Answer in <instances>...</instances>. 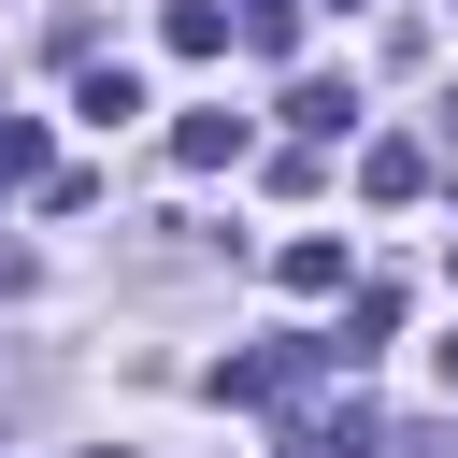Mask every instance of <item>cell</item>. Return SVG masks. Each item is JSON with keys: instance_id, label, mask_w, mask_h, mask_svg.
Returning a JSON list of instances; mask_svg holds the SVG:
<instances>
[{"instance_id": "obj_1", "label": "cell", "mask_w": 458, "mask_h": 458, "mask_svg": "<svg viewBox=\"0 0 458 458\" xmlns=\"http://www.w3.org/2000/svg\"><path fill=\"white\" fill-rule=\"evenodd\" d=\"M315 372H329V344L286 329V344H258V358H215V401H301Z\"/></svg>"}, {"instance_id": "obj_2", "label": "cell", "mask_w": 458, "mask_h": 458, "mask_svg": "<svg viewBox=\"0 0 458 458\" xmlns=\"http://www.w3.org/2000/svg\"><path fill=\"white\" fill-rule=\"evenodd\" d=\"M172 172H243V114H229V100L172 114Z\"/></svg>"}, {"instance_id": "obj_3", "label": "cell", "mask_w": 458, "mask_h": 458, "mask_svg": "<svg viewBox=\"0 0 458 458\" xmlns=\"http://www.w3.org/2000/svg\"><path fill=\"white\" fill-rule=\"evenodd\" d=\"M286 129H301V143H344V129H358V86H344V72H301V86H286Z\"/></svg>"}, {"instance_id": "obj_4", "label": "cell", "mask_w": 458, "mask_h": 458, "mask_svg": "<svg viewBox=\"0 0 458 458\" xmlns=\"http://www.w3.org/2000/svg\"><path fill=\"white\" fill-rule=\"evenodd\" d=\"M272 272H286V286H301V301H344V229H301V243H286V258H272Z\"/></svg>"}, {"instance_id": "obj_5", "label": "cell", "mask_w": 458, "mask_h": 458, "mask_svg": "<svg viewBox=\"0 0 458 458\" xmlns=\"http://www.w3.org/2000/svg\"><path fill=\"white\" fill-rule=\"evenodd\" d=\"M286 458H386V429H372V401H344V415H315Z\"/></svg>"}, {"instance_id": "obj_6", "label": "cell", "mask_w": 458, "mask_h": 458, "mask_svg": "<svg viewBox=\"0 0 458 458\" xmlns=\"http://www.w3.org/2000/svg\"><path fill=\"white\" fill-rule=\"evenodd\" d=\"M72 114H86V129H129V114H143V86H129L114 57H86V86H72Z\"/></svg>"}, {"instance_id": "obj_7", "label": "cell", "mask_w": 458, "mask_h": 458, "mask_svg": "<svg viewBox=\"0 0 458 458\" xmlns=\"http://www.w3.org/2000/svg\"><path fill=\"white\" fill-rule=\"evenodd\" d=\"M386 329H401V301H386V286H358V315H344V329H329V372H358V358H372V344H386Z\"/></svg>"}, {"instance_id": "obj_8", "label": "cell", "mask_w": 458, "mask_h": 458, "mask_svg": "<svg viewBox=\"0 0 458 458\" xmlns=\"http://www.w3.org/2000/svg\"><path fill=\"white\" fill-rule=\"evenodd\" d=\"M358 186H372V200H415V186H429V143H372Z\"/></svg>"}, {"instance_id": "obj_9", "label": "cell", "mask_w": 458, "mask_h": 458, "mask_svg": "<svg viewBox=\"0 0 458 458\" xmlns=\"http://www.w3.org/2000/svg\"><path fill=\"white\" fill-rule=\"evenodd\" d=\"M157 29H172V57H229V14H215V0H172Z\"/></svg>"}, {"instance_id": "obj_10", "label": "cell", "mask_w": 458, "mask_h": 458, "mask_svg": "<svg viewBox=\"0 0 458 458\" xmlns=\"http://www.w3.org/2000/svg\"><path fill=\"white\" fill-rule=\"evenodd\" d=\"M229 29H243V43H258V57H286V43H301V0H243V14H229Z\"/></svg>"}, {"instance_id": "obj_11", "label": "cell", "mask_w": 458, "mask_h": 458, "mask_svg": "<svg viewBox=\"0 0 458 458\" xmlns=\"http://www.w3.org/2000/svg\"><path fill=\"white\" fill-rule=\"evenodd\" d=\"M14 172H43V114H0V186Z\"/></svg>"}, {"instance_id": "obj_12", "label": "cell", "mask_w": 458, "mask_h": 458, "mask_svg": "<svg viewBox=\"0 0 458 458\" xmlns=\"http://www.w3.org/2000/svg\"><path fill=\"white\" fill-rule=\"evenodd\" d=\"M444 401H458V344H444Z\"/></svg>"}, {"instance_id": "obj_13", "label": "cell", "mask_w": 458, "mask_h": 458, "mask_svg": "<svg viewBox=\"0 0 458 458\" xmlns=\"http://www.w3.org/2000/svg\"><path fill=\"white\" fill-rule=\"evenodd\" d=\"M444 143H458V100H444Z\"/></svg>"}, {"instance_id": "obj_14", "label": "cell", "mask_w": 458, "mask_h": 458, "mask_svg": "<svg viewBox=\"0 0 458 458\" xmlns=\"http://www.w3.org/2000/svg\"><path fill=\"white\" fill-rule=\"evenodd\" d=\"M329 14H358V0H329Z\"/></svg>"}]
</instances>
